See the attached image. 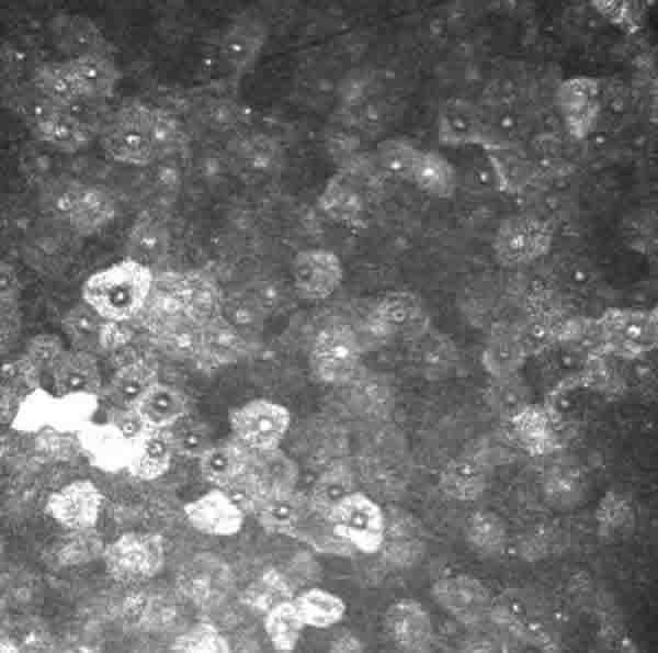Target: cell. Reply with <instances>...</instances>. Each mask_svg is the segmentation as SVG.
I'll return each mask as SVG.
<instances>
[{
  "label": "cell",
  "instance_id": "f546056e",
  "mask_svg": "<svg viewBox=\"0 0 658 653\" xmlns=\"http://www.w3.org/2000/svg\"><path fill=\"white\" fill-rule=\"evenodd\" d=\"M219 315L253 347L262 335L268 314L248 292L222 301Z\"/></svg>",
  "mask_w": 658,
  "mask_h": 653
},
{
  "label": "cell",
  "instance_id": "ba28073f",
  "mask_svg": "<svg viewBox=\"0 0 658 653\" xmlns=\"http://www.w3.org/2000/svg\"><path fill=\"white\" fill-rule=\"evenodd\" d=\"M366 327L381 339L410 340L430 327L422 300L410 291H392L371 308Z\"/></svg>",
  "mask_w": 658,
  "mask_h": 653
},
{
  "label": "cell",
  "instance_id": "9a60e30c",
  "mask_svg": "<svg viewBox=\"0 0 658 653\" xmlns=\"http://www.w3.org/2000/svg\"><path fill=\"white\" fill-rule=\"evenodd\" d=\"M384 628L390 641L402 651L424 652L431 646V618L423 606L412 598H401L387 608Z\"/></svg>",
  "mask_w": 658,
  "mask_h": 653
},
{
  "label": "cell",
  "instance_id": "f35d334b",
  "mask_svg": "<svg viewBox=\"0 0 658 653\" xmlns=\"http://www.w3.org/2000/svg\"><path fill=\"white\" fill-rule=\"evenodd\" d=\"M303 622L293 600H285L266 611L264 630L277 651H293L298 642Z\"/></svg>",
  "mask_w": 658,
  "mask_h": 653
},
{
  "label": "cell",
  "instance_id": "d4e9b609",
  "mask_svg": "<svg viewBox=\"0 0 658 653\" xmlns=\"http://www.w3.org/2000/svg\"><path fill=\"white\" fill-rule=\"evenodd\" d=\"M517 440L532 455H546L557 448V435L548 413L537 405L526 404L511 416Z\"/></svg>",
  "mask_w": 658,
  "mask_h": 653
},
{
  "label": "cell",
  "instance_id": "ac0fdd59",
  "mask_svg": "<svg viewBox=\"0 0 658 653\" xmlns=\"http://www.w3.org/2000/svg\"><path fill=\"white\" fill-rule=\"evenodd\" d=\"M291 538L325 554L349 555L352 552V547L336 534L329 511L303 494Z\"/></svg>",
  "mask_w": 658,
  "mask_h": 653
},
{
  "label": "cell",
  "instance_id": "5b68a950",
  "mask_svg": "<svg viewBox=\"0 0 658 653\" xmlns=\"http://www.w3.org/2000/svg\"><path fill=\"white\" fill-rule=\"evenodd\" d=\"M605 352L636 359L657 346V313L653 309L611 308L597 319Z\"/></svg>",
  "mask_w": 658,
  "mask_h": 653
},
{
  "label": "cell",
  "instance_id": "f6af8a7d",
  "mask_svg": "<svg viewBox=\"0 0 658 653\" xmlns=\"http://www.w3.org/2000/svg\"><path fill=\"white\" fill-rule=\"evenodd\" d=\"M65 350L59 337L52 334H39L29 340L22 358L42 378L45 373H52Z\"/></svg>",
  "mask_w": 658,
  "mask_h": 653
},
{
  "label": "cell",
  "instance_id": "1f68e13d",
  "mask_svg": "<svg viewBox=\"0 0 658 653\" xmlns=\"http://www.w3.org/2000/svg\"><path fill=\"white\" fill-rule=\"evenodd\" d=\"M409 182L431 195L445 198L453 193L456 176L452 165L442 155L421 150Z\"/></svg>",
  "mask_w": 658,
  "mask_h": 653
},
{
  "label": "cell",
  "instance_id": "c3c4849f",
  "mask_svg": "<svg viewBox=\"0 0 658 653\" xmlns=\"http://www.w3.org/2000/svg\"><path fill=\"white\" fill-rule=\"evenodd\" d=\"M104 548L102 540L92 529L80 530L60 548L58 560L64 565L88 563L102 556Z\"/></svg>",
  "mask_w": 658,
  "mask_h": 653
},
{
  "label": "cell",
  "instance_id": "ffe728a7",
  "mask_svg": "<svg viewBox=\"0 0 658 653\" xmlns=\"http://www.w3.org/2000/svg\"><path fill=\"white\" fill-rule=\"evenodd\" d=\"M174 452L168 429L146 428L132 439L127 470L136 479L156 480L169 470Z\"/></svg>",
  "mask_w": 658,
  "mask_h": 653
},
{
  "label": "cell",
  "instance_id": "4316f807",
  "mask_svg": "<svg viewBox=\"0 0 658 653\" xmlns=\"http://www.w3.org/2000/svg\"><path fill=\"white\" fill-rule=\"evenodd\" d=\"M157 373L145 362H129L113 374L102 391L112 408H133L147 389L157 382Z\"/></svg>",
  "mask_w": 658,
  "mask_h": 653
},
{
  "label": "cell",
  "instance_id": "484cf974",
  "mask_svg": "<svg viewBox=\"0 0 658 653\" xmlns=\"http://www.w3.org/2000/svg\"><path fill=\"white\" fill-rule=\"evenodd\" d=\"M598 534L608 542L627 540L636 528V514L631 502L610 489L599 499L593 514Z\"/></svg>",
  "mask_w": 658,
  "mask_h": 653
},
{
  "label": "cell",
  "instance_id": "2e32d148",
  "mask_svg": "<svg viewBox=\"0 0 658 653\" xmlns=\"http://www.w3.org/2000/svg\"><path fill=\"white\" fill-rule=\"evenodd\" d=\"M80 449L95 469L116 473L127 469L132 439L113 423H90L77 434Z\"/></svg>",
  "mask_w": 658,
  "mask_h": 653
},
{
  "label": "cell",
  "instance_id": "603a6c76",
  "mask_svg": "<svg viewBox=\"0 0 658 653\" xmlns=\"http://www.w3.org/2000/svg\"><path fill=\"white\" fill-rule=\"evenodd\" d=\"M238 443L213 444L200 459L202 476L218 488L243 481L249 471L252 452Z\"/></svg>",
  "mask_w": 658,
  "mask_h": 653
},
{
  "label": "cell",
  "instance_id": "e575fe53",
  "mask_svg": "<svg viewBox=\"0 0 658 653\" xmlns=\"http://www.w3.org/2000/svg\"><path fill=\"white\" fill-rule=\"evenodd\" d=\"M527 352L521 333L504 330L491 337L484 352V361L495 378H504L515 374Z\"/></svg>",
  "mask_w": 658,
  "mask_h": 653
},
{
  "label": "cell",
  "instance_id": "60d3db41",
  "mask_svg": "<svg viewBox=\"0 0 658 653\" xmlns=\"http://www.w3.org/2000/svg\"><path fill=\"white\" fill-rule=\"evenodd\" d=\"M127 257L151 269L167 256L168 238L164 229L149 222L136 227L129 243Z\"/></svg>",
  "mask_w": 658,
  "mask_h": 653
},
{
  "label": "cell",
  "instance_id": "7dc6e473",
  "mask_svg": "<svg viewBox=\"0 0 658 653\" xmlns=\"http://www.w3.org/2000/svg\"><path fill=\"white\" fill-rule=\"evenodd\" d=\"M421 150L408 142L392 139L382 144L379 158L384 168L409 181Z\"/></svg>",
  "mask_w": 658,
  "mask_h": 653
},
{
  "label": "cell",
  "instance_id": "3957f363",
  "mask_svg": "<svg viewBox=\"0 0 658 653\" xmlns=\"http://www.w3.org/2000/svg\"><path fill=\"white\" fill-rule=\"evenodd\" d=\"M159 534L132 531L106 544L102 554L107 573L116 581L135 584L156 576L164 563Z\"/></svg>",
  "mask_w": 658,
  "mask_h": 653
},
{
  "label": "cell",
  "instance_id": "5bb4252c",
  "mask_svg": "<svg viewBox=\"0 0 658 653\" xmlns=\"http://www.w3.org/2000/svg\"><path fill=\"white\" fill-rule=\"evenodd\" d=\"M188 522L196 531L213 537L238 533L245 521L242 509L222 488H213L183 506Z\"/></svg>",
  "mask_w": 658,
  "mask_h": 653
},
{
  "label": "cell",
  "instance_id": "7a4b0ae2",
  "mask_svg": "<svg viewBox=\"0 0 658 653\" xmlns=\"http://www.w3.org/2000/svg\"><path fill=\"white\" fill-rule=\"evenodd\" d=\"M363 342L355 328L341 320L322 325L311 338L309 365L317 380L344 385L355 378Z\"/></svg>",
  "mask_w": 658,
  "mask_h": 653
},
{
  "label": "cell",
  "instance_id": "681fc988",
  "mask_svg": "<svg viewBox=\"0 0 658 653\" xmlns=\"http://www.w3.org/2000/svg\"><path fill=\"white\" fill-rule=\"evenodd\" d=\"M264 309L268 316L279 309L284 302V290L276 281H259L247 290Z\"/></svg>",
  "mask_w": 658,
  "mask_h": 653
},
{
  "label": "cell",
  "instance_id": "ab89813d",
  "mask_svg": "<svg viewBox=\"0 0 658 653\" xmlns=\"http://www.w3.org/2000/svg\"><path fill=\"white\" fill-rule=\"evenodd\" d=\"M543 491L553 507L567 510L582 499L583 477L576 468L553 466L544 475Z\"/></svg>",
  "mask_w": 658,
  "mask_h": 653
},
{
  "label": "cell",
  "instance_id": "d6a6232c",
  "mask_svg": "<svg viewBox=\"0 0 658 653\" xmlns=\"http://www.w3.org/2000/svg\"><path fill=\"white\" fill-rule=\"evenodd\" d=\"M464 537L473 551L490 556L503 550L507 529L497 514L490 510H476L465 520Z\"/></svg>",
  "mask_w": 658,
  "mask_h": 653
},
{
  "label": "cell",
  "instance_id": "9c48e42d",
  "mask_svg": "<svg viewBox=\"0 0 658 653\" xmlns=\"http://www.w3.org/2000/svg\"><path fill=\"white\" fill-rule=\"evenodd\" d=\"M180 594L202 608L217 606L227 597L232 585L228 565L211 553H198L186 560L175 577Z\"/></svg>",
  "mask_w": 658,
  "mask_h": 653
},
{
  "label": "cell",
  "instance_id": "f1b7e54d",
  "mask_svg": "<svg viewBox=\"0 0 658 653\" xmlns=\"http://www.w3.org/2000/svg\"><path fill=\"white\" fill-rule=\"evenodd\" d=\"M319 207L330 218L350 225L362 222L364 204L350 180L341 174L331 178L319 198Z\"/></svg>",
  "mask_w": 658,
  "mask_h": 653
},
{
  "label": "cell",
  "instance_id": "74e56055",
  "mask_svg": "<svg viewBox=\"0 0 658 653\" xmlns=\"http://www.w3.org/2000/svg\"><path fill=\"white\" fill-rule=\"evenodd\" d=\"M99 401V394L57 395L50 428L63 434H78L92 423Z\"/></svg>",
  "mask_w": 658,
  "mask_h": 653
},
{
  "label": "cell",
  "instance_id": "4fadbf2b",
  "mask_svg": "<svg viewBox=\"0 0 658 653\" xmlns=\"http://www.w3.org/2000/svg\"><path fill=\"white\" fill-rule=\"evenodd\" d=\"M564 123L574 137L582 139L594 128L601 110L600 85L591 77H572L557 90Z\"/></svg>",
  "mask_w": 658,
  "mask_h": 653
},
{
  "label": "cell",
  "instance_id": "8992f818",
  "mask_svg": "<svg viewBox=\"0 0 658 653\" xmlns=\"http://www.w3.org/2000/svg\"><path fill=\"white\" fill-rule=\"evenodd\" d=\"M229 425L236 439L251 451L279 448L290 425L288 409L265 398H256L229 413Z\"/></svg>",
  "mask_w": 658,
  "mask_h": 653
},
{
  "label": "cell",
  "instance_id": "7c38bea8",
  "mask_svg": "<svg viewBox=\"0 0 658 653\" xmlns=\"http://www.w3.org/2000/svg\"><path fill=\"white\" fill-rule=\"evenodd\" d=\"M292 274L298 296L317 301L336 292L343 279V268L339 257L332 251L313 248L295 256Z\"/></svg>",
  "mask_w": 658,
  "mask_h": 653
},
{
  "label": "cell",
  "instance_id": "d590c367",
  "mask_svg": "<svg viewBox=\"0 0 658 653\" xmlns=\"http://www.w3.org/2000/svg\"><path fill=\"white\" fill-rule=\"evenodd\" d=\"M293 601L305 626L318 629L336 624L347 610L339 596L321 588H310Z\"/></svg>",
  "mask_w": 658,
  "mask_h": 653
},
{
  "label": "cell",
  "instance_id": "6da1fadb",
  "mask_svg": "<svg viewBox=\"0 0 658 653\" xmlns=\"http://www.w3.org/2000/svg\"><path fill=\"white\" fill-rule=\"evenodd\" d=\"M152 282L151 269L126 257L89 275L82 301L112 323L125 322L143 309Z\"/></svg>",
  "mask_w": 658,
  "mask_h": 653
},
{
  "label": "cell",
  "instance_id": "e0dca14e",
  "mask_svg": "<svg viewBox=\"0 0 658 653\" xmlns=\"http://www.w3.org/2000/svg\"><path fill=\"white\" fill-rule=\"evenodd\" d=\"M298 466L279 448L252 451L246 479L249 502L253 498L285 494L295 491Z\"/></svg>",
  "mask_w": 658,
  "mask_h": 653
},
{
  "label": "cell",
  "instance_id": "f5cc1de1",
  "mask_svg": "<svg viewBox=\"0 0 658 653\" xmlns=\"http://www.w3.org/2000/svg\"><path fill=\"white\" fill-rule=\"evenodd\" d=\"M594 7L611 21L621 24L628 19V4L625 1H593Z\"/></svg>",
  "mask_w": 658,
  "mask_h": 653
},
{
  "label": "cell",
  "instance_id": "f907efd6",
  "mask_svg": "<svg viewBox=\"0 0 658 653\" xmlns=\"http://www.w3.org/2000/svg\"><path fill=\"white\" fill-rule=\"evenodd\" d=\"M21 295V284L15 269L2 262L0 267V300L1 307H18Z\"/></svg>",
  "mask_w": 658,
  "mask_h": 653
},
{
  "label": "cell",
  "instance_id": "7bdbcfd3",
  "mask_svg": "<svg viewBox=\"0 0 658 653\" xmlns=\"http://www.w3.org/2000/svg\"><path fill=\"white\" fill-rule=\"evenodd\" d=\"M353 492V479L350 471L342 465H334L325 471L317 480L310 498L322 509H330Z\"/></svg>",
  "mask_w": 658,
  "mask_h": 653
},
{
  "label": "cell",
  "instance_id": "7402d4cb",
  "mask_svg": "<svg viewBox=\"0 0 658 653\" xmlns=\"http://www.w3.org/2000/svg\"><path fill=\"white\" fill-rule=\"evenodd\" d=\"M133 408L147 428L169 429L186 416L188 398L179 389L157 381Z\"/></svg>",
  "mask_w": 658,
  "mask_h": 653
},
{
  "label": "cell",
  "instance_id": "816d5d0a",
  "mask_svg": "<svg viewBox=\"0 0 658 653\" xmlns=\"http://www.w3.org/2000/svg\"><path fill=\"white\" fill-rule=\"evenodd\" d=\"M20 317L18 307H1V345L9 346L18 337Z\"/></svg>",
  "mask_w": 658,
  "mask_h": 653
},
{
  "label": "cell",
  "instance_id": "836d02e7",
  "mask_svg": "<svg viewBox=\"0 0 658 653\" xmlns=\"http://www.w3.org/2000/svg\"><path fill=\"white\" fill-rule=\"evenodd\" d=\"M56 396L42 386L27 392L11 416V428L18 432L35 434L50 427Z\"/></svg>",
  "mask_w": 658,
  "mask_h": 653
},
{
  "label": "cell",
  "instance_id": "d6986e66",
  "mask_svg": "<svg viewBox=\"0 0 658 653\" xmlns=\"http://www.w3.org/2000/svg\"><path fill=\"white\" fill-rule=\"evenodd\" d=\"M114 325L84 301L73 305L61 319V329L72 349L95 357L110 347Z\"/></svg>",
  "mask_w": 658,
  "mask_h": 653
},
{
  "label": "cell",
  "instance_id": "bcb514c9",
  "mask_svg": "<svg viewBox=\"0 0 658 653\" xmlns=\"http://www.w3.org/2000/svg\"><path fill=\"white\" fill-rule=\"evenodd\" d=\"M184 418L169 430L174 451L200 459L213 446L211 434L205 425L196 420L185 421Z\"/></svg>",
  "mask_w": 658,
  "mask_h": 653
},
{
  "label": "cell",
  "instance_id": "4dcf8cb0",
  "mask_svg": "<svg viewBox=\"0 0 658 653\" xmlns=\"http://www.w3.org/2000/svg\"><path fill=\"white\" fill-rule=\"evenodd\" d=\"M302 494L294 492L253 498L249 502L258 522L269 532L291 537Z\"/></svg>",
  "mask_w": 658,
  "mask_h": 653
},
{
  "label": "cell",
  "instance_id": "b9f144b4",
  "mask_svg": "<svg viewBox=\"0 0 658 653\" xmlns=\"http://www.w3.org/2000/svg\"><path fill=\"white\" fill-rule=\"evenodd\" d=\"M291 598L292 590L288 583L274 570L264 572L245 592V600L248 605L265 612Z\"/></svg>",
  "mask_w": 658,
  "mask_h": 653
},
{
  "label": "cell",
  "instance_id": "83f0119b",
  "mask_svg": "<svg viewBox=\"0 0 658 653\" xmlns=\"http://www.w3.org/2000/svg\"><path fill=\"white\" fill-rule=\"evenodd\" d=\"M407 342L409 359L418 371L434 378L447 371L454 351L451 341L444 335L428 327Z\"/></svg>",
  "mask_w": 658,
  "mask_h": 653
},
{
  "label": "cell",
  "instance_id": "8d00e7d4",
  "mask_svg": "<svg viewBox=\"0 0 658 653\" xmlns=\"http://www.w3.org/2000/svg\"><path fill=\"white\" fill-rule=\"evenodd\" d=\"M487 486L481 468L468 460H454L441 472L440 487L452 498L469 502L479 498Z\"/></svg>",
  "mask_w": 658,
  "mask_h": 653
},
{
  "label": "cell",
  "instance_id": "cb8c5ba5",
  "mask_svg": "<svg viewBox=\"0 0 658 653\" xmlns=\"http://www.w3.org/2000/svg\"><path fill=\"white\" fill-rule=\"evenodd\" d=\"M251 348L219 314L201 325L200 356L213 367L236 362Z\"/></svg>",
  "mask_w": 658,
  "mask_h": 653
},
{
  "label": "cell",
  "instance_id": "277c9868",
  "mask_svg": "<svg viewBox=\"0 0 658 653\" xmlns=\"http://www.w3.org/2000/svg\"><path fill=\"white\" fill-rule=\"evenodd\" d=\"M553 228L542 217L531 213L511 215L496 229L492 249L506 267H519L545 256L553 244Z\"/></svg>",
  "mask_w": 658,
  "mask_h": 653
},
{
  "label": "cell",
  "instance_id": "44dd1931",
  "mask_svg": "<svg viewBox=\"0 0 658 653\" xmlns=\"http://www.w3.org/2000/svg\"><path fill=\"white\" fill-rule=\"evenodd\" d=\"M50 376L57 395L99 394L102 389L97 357L76 349H66Z\"/></svg>",
  "mask_w": 658,
  "mask_h": 653
},
{
  "label": "cell",
  "instance_id": "8fae6325",
  "mask_svg": "<svg viewBox=\"0 0 658 653\" xmlns=\"http://www.w3.org/2000/svg\"><path fill=\"white\" fill-rule=\"evenodd\" d=\"M103 495L90 480L72 481L53 492L45 505L47 514L59 525L76 531L95 527Z\"/></svg>",
  "mask_w": 658,
  "mask_h": 653
},
{
  "label": "cell",
  "instance_id": "30bf717a",
  "mask_svg": "<svg viewBox=\"0 0 658 653\" xmlns=\"http://www.w3.org/2000/svg\"><path fill=\"white\" fill-rule=\"evenodd\" d=\"M433 600L465 626L481 622L490 612L492 597L478 578L458 574L438 579L431 587Z\"/></svg>",
  "mask_w": 658,
  "mask_h": 653
},
{
  "label": "cell",
  "instance_id": "ee69618b",
  "mask_svg": "<svg viewBox=\"0 0 658 653\" xmlns=\"http://www.w3.org/2000/svg\"><path fill=\"white\" fill-rule=\"evenodd\" d=\"M171 650L177 652H229L230 646L215 626L200 622L178 635Z\"/></svg>",
  "mask_w": 658,
  "mask_h": 653
},
{
  "label": "cell",
  "instance_id": "db71d44e",
  "mask_svg": "<svg viewBox=\"0 0 658 653\" xmlns=\"http://www.w3.org/2000/svg\"><path fill=\"white\" fill-rule=\"evenodd\" d=\"M329 650L332 652H360L363 650V645L356 637L344 633L331 642Z\"/></svg>",
  "mask_w": 658,
  "mask_h": 653
},
{
  "label": "cell",
  "instance_id": "52a82bcc",
  "mask_svg": "<svg viewBox=\"0 0 658 653\" xmlns=\"http://www.w3.org/2000/svg\"><path fill=\"white\" fill-rule=\"evenodd\" d=\"M329 517L338 537L367 554L377 552L385 539L381 507L360 492H352L334 505Z\"/></svg>",
  "mask_w": 658,
  "mask_h": 653
}]
</instances>
